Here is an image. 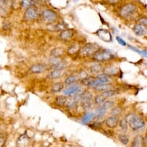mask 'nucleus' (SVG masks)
I'll return each instance as SVG.
<instances>
[{
	"instance_id": "23",
	"label": "nucleus",
	"mask_w": 147,
	"mask_h": 147,
	"mask_svg": "<svg viewBox=\"0 0 147 147\" xmlns=\"http://www.w3.org/2000/svg\"><path fill=\"white\" fill-rule=\"evenodd\" d=\"M63 76V71L62 70H51L47 75V78L50 80H56L59 79Z\"/></svg>"
},
{
	"instance_id": "33",
	"label": "nucleus",
	"mask_w": 147,
	"mask_h": 147,
	"mask_svg": "<svg viewBox=\"0 0 147 147\" xmlns=\"http://www.w3.org/2000/svg\"><path fill=\"white\" fill-rule=\"evenodd\" d=\"M122 111H123V109H122V108H121L120 106H113V107L111 109L110 114H111L112 116H119L121 113H122Z\"/></svg>"
},
{
	"instance_id": "40",
	"label": "nucleus",
	"mask_w": 147,
	"mask_h": 147,
	"mask_svg": "<svg viewBox=\"0 0 147 147\" xmlns=\"http://www.w3.org/2000/svg\"><path fill=\"white\" fill-rule=\"evenodd\" d=\"M137 23L138 24L142 25V26L147 27V17L146 16L140 17V19H138L137 20Z\"/></svg>"
},
{
	"instance_id": "30",
	"label": "nucleus",
	"mask_w": 147,
	"mask_h": 147,
	"mask_svg": "<svg viewBox=\"0 0 147 147\" xmlns=\"http://www.w3.org/2000/svg\"><path fill=\"white\" fill-rule=\"evenodd\" d=\"M101 94L105 98L108 99V98H111V97L114 96H116V95L118 94V91L116 90V89H109L106 90V91L101 92Z\"/></svg>"
},
{
	"instance_id": "5",
	"label": "nucleus",
	"mask_w": 147,
	"mask_h": 147,
	"mask_svg": "<svg viewBox=\"0 0 147 147\" xmlns=\"http://www.w3.org/2000/svg\"><path fill=\"white\" fill-rule=\"evenodd\" d=\"M136 12V5L133 3H127L123 5L119 11V15L123 19H129Z\"/></svg>"
},
{
	"instance_id": "1",
	"label": "nucleus",
	"mask_w": 147,
	"mask_h": 147,
	"mask_svg": "<svg viewBox=\"0 0 147 147\" xmlns=\"http://www.w3.org/2000/svg\"><path fill=\"white\" fill-rule=\"evenodd\" d=\"M91 58L93 62H97V63H100L102 64V63H108L109 61L113 60V59L116 58V56L109 49H100Z\"/></svg>"
},
{
	"instance_id": "34",
	"label": "nucleus",
	"mask_w": 147,
	"mask_h": 147,
	"mask_svg": "<svg viewBox=\"0 0 147 147\" xmlns=\"http://www.w3.org/2000/svg\"><path fill=\"white\" fill-rule=\"evenodd\" d=\"M34 3H35L34 0H21V4H20V5H21V7L22 9H27L29 6L33 5Z\"/></svg>"
},
{
	"instance_id": "32",
	"label": "nucleus",
	"mask_w": 147,
	"mask_h": 147,
	"mask_svg": "<svg viewBox=\"0 0 147 147\" xmlns=\"http://www.w3.org/2000/svg\"><path fill=\"white\" fill-rule=\"evenodd\" d=\"M119 126L120 127L121 130L123 131V132H126L128 130V121L126 120V119L123 118L121 119L119 121Z\"/></svg>"
},
{
	"instance_id": "22",
	"label": "nucleus",
	"mask_w": 147,
	"mask_h": 147,
	"mask_svg": "<svg viewBox=\"0 0 147 147\" xmlns=\"http://www.w3.org/2000/svg\"><path fill=\"white\" fill-rule=\"evenodd\" d=\"M69 65V63L65 61H61L59 63H56V64H54V65H52L49 67V69L51 70H62L63 71L64 69H65L67 66Z\"/></svg>"
},
{
	"instance_id": "9",
	"label": "nucleus",
	"mask_w": 147,
	"mask_h": 147,
	"mask_svg": "<svg viewBox=\"0 0 147 147\" xmlns=\"http://www.w3.org/2000/svg\"><path fill=\"white\" fill-rule=\"evenodd\" d=\"M47 70V66L44 63H35L29 68V71L33 74H39L45 72Z\"/></svg>"
},
{
	"instance_id": "13",
	"label": "nucleus",
	"mask_w": 147,
	"mask_h": 147,
	"mask_svg": "<svg viewBox=\"0 0 147 147\" xmlns=\"http://www.w3.org/2000/svg\"><path fill=\"white\" fill-rule=\"evenodd\" d=\"M119 116H108L105 120V124L109 129H114L116 128L119 124Z\"/></svg>"
},
{
	"instance_id": "41",
	"label": "nucleus",
	"mask_w": 147,
	"mask_h": 147,
	"mask_svg": "<svg viewBox=\"0 0 147 147\" xmlns=\"http://www.w3.org/2000/svg\"><path fill=\"white\" fill-rule=\"evenodd\" d=\"M116 41L118 42V43L120 44L121 46H125L126 45H127V44H126V42H125V40H124L123 39H122L120 36H116Z\"/></svg>"
},
{
	"instance_id": "38",
	"label": "nucleus",
	"mask_w": 147,
	"mask_h": 147,
	"mask_svg": "<svg viewBox=\"0 0 147 147\" xmlns=\"http://www.w3.org/2000/svg\"><path fill=\"white\" fill-rule=\"evenodd\" d=\"M7 136L4 133H0V147H3L6 142Z\"/></svg>"
},
{
	"instance_id": "35",
	"label": "nucleus",
	"mask_w": 147,
	"mask_h": 147,
	"mask_svg": "<svg viewBox=\"0 0 147 147\" xmlns=\"http://www.w3.org/2000/svg\"><path fill=\"white\" fill-rule=\"evenodd\" d=\"M119 142L123 145H128L129 142V137L127 135H125V134H121V135L119 136Z\"/></svg>"
},
{
	"instance_id": "17",
	"label": "nucleus",
	"mask_w": 147,
	"mask_h": 147,
	"mask_svg": "<svg viewBox=\"0 0 147 147\" xmlns=\"http://www.w3.org/2000/svg\"><path fill=\"white\" fill-rule=\"evenodd\" d=\"M96 80H98L101 83H107V82H111L113 80V77L111 76H109L106 73L101 72L98 75L95 76Z\"/></svg>"
},
{
	"instance_id": "21",
	"label": "nucleus",
	"mask_w": 147,
	"mask_h": 147,
	"mask_svg": "<svg viewBox=\"0 0 147 147\" xmlns=\"http://www.w3.org/2000/svg\"><path fill=\"white\" fill-rule=\"evenodd\" d=\"M132 147H145V140L141 135L134 137L132 142Z\"/></svg>"
},
{
	"instance_id": "31",
	"label": "nucleus",
	"mask_w": 147,
	"mask_h": 147,
	"mask_svg": "<svg viewBox=\"0 0 147 147\" xmlns=\"http://www.w3.org/2000/svg\"><path fill=\"white\" fill-rule=\"evenodd\" d=\"M106 98L102 96V95L100 93V94L96 95V96H94V104L96 105V106H102V104L106 100Z\"/></svg>"
},
{
	"instance_id": "16",
	"label": "nucleus",
	"mask_w": 147,
	"mask_h": 147,
	"mask_svg": "<svg viewBox=\"0 0 147 147\" xmlns=\"http://www.w3.org/2000/svg\"><path fill=\"white\" fill-rule=\"evenodd\" d=\"M133 32L137 36H145L147 34L146 27L140 24L136 25L133 27Z\"/></svg>"
},
{
	"instance_id": "24",
	"label": "nucleus",
	"mask_w": 147,
	"mask_h": 147,
	"mask_svg": "<svg viewBox=\"0 0 147 147\" xmlns=\"http://www.w3.org/2000/svg\"><path fill=\"white\" fill-rule=\"evenodd\" d=\"M94 80L95 76H88L86 77L83 78V79L80 80V84L83 86L90 87V86H91Z\"/></svg>"
},
{
	"instance_id": "37",
	"label": "nucleus",
	"mask_w": 147,
	"mask_h": 147,
	"mask_svg": "<svg viewBox=\"0 0 147 147\" xmlns=\"http://www.w3.org/2000/svg\"><path fill=\"white\" fill-rule=\"evenodd\" d=\"M129 49H131V50L134 51V52H136V53H139V54H140V55H142V56H145V57H147V51L146 50H140V49H139L136 48V47H134V46H129Z\"/></svg>"
},
{
	"instance_id": "42",
	"label": "nucleus",
	"mask_w": 147,
	"mask_h": 147,
	"mask_svg": "<svg viewBox=\"0 0 147 147\" xmlns=\"http://www.w3.org/2000/svg\"><path fill=\"white\" fill-rule=\"evenodd\" d=\"M106 1L109 5H116V4H118L119 3H120L122 0H106Z\"/></svg>"
},
{
	"instance_id": "11",
	"label": "nucleus",
	"mask_w": 147,
	"mask_h": 147,
	"mask_svg": "<svg viewBox=\"0 0 147 147\" xmlns=\"http://www.w3.org/2000/svg\"><path fill=\"white\" fill-rule=\"evenodd\" d=\"M79 102H80V99L78 96H69L67 97V101L65 106H66V108L69 109H76L77 108Z\"/></svg>"
},
{
	"instance_id": "6",
	"label": "nucleus",
	"mask_w": 147,
	"mask_h": 147,
	"mask_svg": "<svg viewBox=\"0 0 147 147\" xmlns=\"http://www.w3.org/2000/svg\"><path fill=\"white\" fill-rule=\"evenodd\" d=\"M82 91H84V89H82V85L76 82L64 88L63 93L65 96H78Z\"/></svg>"
},
{
	"instance_id": "19",
	"label": "nucleus",
	"mask_w": 147,
	"mask_h": 147,
	"mask_svg": "<svg viewBox=\"0 0 147 147\" xmlns=\"http://www.w3.org/2000/svg\"><path fill=\"white\" fill-rule=\"evenodd\" d=\"M66 101H67V96H65V95H59L55 97L54 104L58 107H63L65 106Z\"/></svg>"
},
{
	"instance_id": "15",
	"label": "nucleus",
	"mask_w": 147,
	"mask_h": 147,
	"mask_svg": "<svg viewBox=\"0 0 147 147\" xmlns=\"http://www.w3.org/2000/svg\"><path fill=\"white\" fill-rule=\"evenodd\" d=\"M79 81H80V76L78 75V74H74L73 73V74L68 76L67 77L65 78V80H64V84H65V86H68L69 85L79 82Z\"/></svg>"
},
{
	"instance_id": "26",
	"label": "nucleus",
	"mask_w": 147,
	"mask_h": 147,
	"mask_svg": "<svg viewBox=\"0 0 147 147\" xmlns=\"http://www.w3.org/2000/svg\"><path fill=\"white\" fill-rule=\"evenodd\" d=\"M95 119L96 120H100L102 119L103 118L105 115L106 113V109L105 108H103L102 106H100L99 108L97 109L96 111L95 112Z\"/></svg>"
},
{
	"instance_id": "27",
	"label": "nucleus",
	"mask_w": 147,
	"mask_h": 147,
	"mask_svg": "<svg viewBox=\"0 0 147 147\" xmlns=\"http://www.w3.org/2000/svg\"><path fill=\"white\" fill-rule=\"evenodd\" d=\"M64 54H65L64 49L57 47V48L53 49V50L51 51L50 56L51 57H58V58H61V56H63Z\"/></svg>"
},
{
	"instance_id": "10",
	"label": "nucleus",
	"mask_w": 147,
	"mask_h": 147,
	"mask_svg": "<svg viewBox=\"0 0 147 147\" xmlns=\"http://www.w3.org/2000/svg\"><path fill=\"white\" fill-rule=\"evenodd\" d=\"M89 72L92 74V75L96 76L99 73H101L103 70V66L102 64L100 63H97V62H93L91 65L89 66Z\"/></svg>"
},
{
	"instance_id": "28",
	"label": "nucleus",
	"mask_w": 147,
	"mask_h": 147,
	"mask_svg": "<svg viewBox=\"0 0 147 147\" xmlns=\"http://www.w3.org/2000/svg\"><path fill=\"white\" fill-rule=\"evenodd\" d=\"M80 48H81V47H80V46L79 44H72V45H71V46L67 49V53L69 55H70V56L78 54Z\"/></svg>"
},
{
	"instance_id": "18",
	"label": "nucleus",
	"mask_w": 147,
	"mask_h": 147,
	"mask_svg": "<svg viewBox=\"0 0 147 147\" xmlns=\"http://www.w3.org/2000/svg\"><path fill=\"white\" fill-rule=\"evenodd\" d=\"M102 72L113 77L114 76L118 75V68L113 65H107L106 67H103Z\"/></svg>"
},
{
	"instance_id": "3",
	"label": "nucleus",
	"mask_w": 147,
	"mask_h": 147,
	"mask_svg": "<svg viewBox=\"0 0 147 147\" xmlns=\"http://www.w3.org/2000/svg\"><path fill=\"white\" fill-rule=\"evenodd\" d=\"M100 46H99L97 43H89L85 44L80 48L78 55L81 58H88V57H92L95 53L98 52L100 49Z\"/></svg>"
},
{
	"instance_id": "7",
	"label": "nucleus",
	"mask_w": 147,
	"mask_h": 147,
	"mask_svg": "<svg viewBox=\"0 0 147 147\" xmlns=\"http://www.w3.org/2000/svg\"><path fill=\"white\" fill-rule=\"evenodd\" d=\"M39 16H40V12H39V9L33 5L26 9L23 18H24V20L26 21L32 22V21L37 20L39 17Z\"/></svg>"
},
{
	"instance_id": "25",
	"label": "nucleus",
	"mask_w": 147,
	"mask_h": 147,
	"mask_svg": "<svg viewBox=\"0 0 147 147\" xmlns=\"http://www.w3.org/2000/svg\"><path fill=\"white\" fill-rule=\"evenodd\" d=\"M95 119V113L92 112H87L82 118V124H88L91 123L92 120H93Z\"/></svg>"
},
{
	"instance_id": "2",
	"label": "nucleus",
	"mask_w": 147,
	"mask_h": 147,
	"mask_svg": "<svg viewBox=\"0 0 147 147\" xmlns=\"http://www.w3.org/2000/svg\"><path fill=\"white\" fill-rule=\"evenodd\" d=\"M78 97L80 99V105L82 109L85 111H88L92 108L94 104V96L91 92L84 90L80 94L78 95Z\"/></svg>"
},
{
	"instance_id": "36",
	"label": "nucleus",
	"mask_w": 147,
	"mask_h": 147,
	"mask_svg": "<svg viewBox=\"0 0 147 147\" xmlns=\"http://www.w3.org/2000/svg\"><path fill=\"white\" fill-rule=\"evenodd\" d=\"M114 105H115V102H114L113 100H108V99H106V101L102 104V106L107 110V109H109L113 108L114 106Z\"/></svg>"
},
{
	"instance_id": "39",
	"label": "nucleus",
	"mask_w": 147,
	"mask_h": 147,
	"mask_svg": "<svg viewBox=\"0 0 147 147\" xmlns=\"http://www.w3.org/2000/svg\"><path fill=\"white\" fill-rule=\"evenodd\" d=\"M11 22L9 21V20H4V22L3 23V29L4 31H8L9 30L10 28H11Z\"/></svg>"
},
{
	"instance_id": "29",
	"label": "nucleus",
	"mask_w": 147,
	"mask_h": 147,
	"mask_svg": "<svg viewBox=\"0 0 147 147\" xmlns=\"http://www.w3.org/2000/svg\"><path fill=\"white\" fill-rule=\"evenodd\" d=\"M109 89H112L111 82L102 83V84L98 85V86H96L93 88V89H94L95 91H97V92H103Z\"/></svg>"
},
{
	"instance_id": "43",
	"label": "nucleus",
	"mask_w": 147,
	"mask_h": 147,
	"mask_svg": "<svg viewBox=\"0 0 147 147\" xmlns=\"http://www.w3.org/2000/svg\"><path fill=\"white\" fill-rule=\"evenodd\" d=\"M144 140H145V143H146V144L147 145V133H146V137H145Z\"/></svg>"
},
{
	"instance_id": "8",
	"label": "nucleus",
	"mask_w": 147,
	"mask_h": 147,
	"mask_svg": "<svg viewBox=\"0 0 147 147\" xmlns=\"http://www.w3.org/2000/svg\"><path fill=\"white\" fill-rule=\"evenodd\" d=\"M42 18L44 22L46 23H53L56 22L58 16L56 12L51 9H45L42 12Z\"/></svg>"
},
{
	"instance_id": "12",
	"label": "nucleus",
	"mask_w": 147,
	"mask_h": 147,
	"mask_svg": "<svg viewBox=\"0 0 147 147\" xmlns=\"http://www.w3.org/2000/svg\"><path fill=\"white\" fill-rule=\"evenodd\" d=\"M74 36V30L72 29H65L59 33V39L63 41H69Z\"/></svg>"
},
{
	"instance_id": "20",
	"label": "nucleus",
	"mask_w": 147,
	"mask_h": 147,
	"mask_svg": "<svg viewBox=\"0 0 147 147\" xmlns=\"http://www.w3.org/2000/svg\"><path fill=\"white\" fill-rule=\"evenodd\" d=\"M65 88V84L63 82H57L53 83L51 86V92L53 93H59L63 91V89Z\"/></svg>"
},
{
	"instance_id": "4",
	"label": "nucleus",
	"mask_w": 147,
	"mask_h": 147,
	"mask_svg": "<svg viewBox=\"0 0 147 147\" xmlns=\"http://www.w3.org/2000/svg\"><path fill=\"white\" fill-rule=\"evenodd\" d=\"M128 125L133 131H139L142 129L146 125L144 119L138 115H131L128 120Z\"/></svg>"
},
{
	"instance_id": "14",
	"label": "nucleus",
	"mask_w": 147,
	"mask_h": 147,
	"mask_svg": "<svg viewBox=\"0 0 147 147\" xmlns=\"http://www.w3.org/2000/svg\"><path fill=\"white\" fill-rule=\"evenodd\" d=\"M29 136L26 133H24L18 138L16 144L18 147H28L29 144Z\"/></svg>"
}]
</instances>
